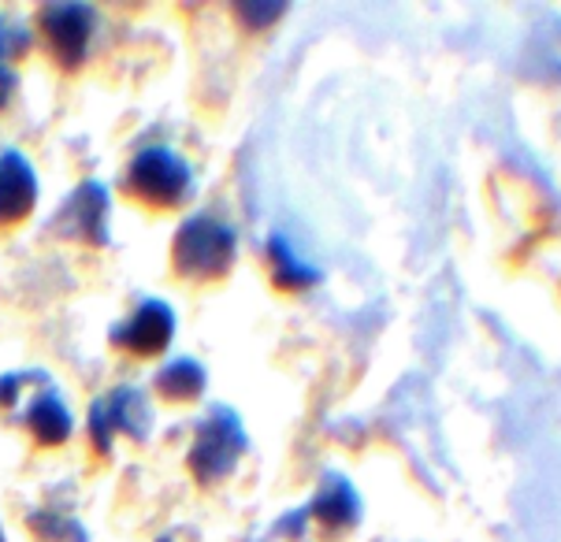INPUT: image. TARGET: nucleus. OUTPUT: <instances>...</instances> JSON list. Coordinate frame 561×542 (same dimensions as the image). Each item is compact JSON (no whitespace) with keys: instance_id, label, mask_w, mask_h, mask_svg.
<instances>
[{"instance_id":"f257e3e1","label":"nucleus","mask_w":561,"mask_h":542,"mask_svg":"<svg viewBox=\"0 0 561 542\" xmlns=\"http://www.w3.org/2000/svg\"><path fill=\"white\" fill-rule=\"evenodd\" d=\"M234 261V231L213 216H194L175 234V264L183 275H197V279H213L224 275Z\"/></svg>"},{"instance_id":"423d86ee","label":"nucleus","mask_w":561,"mask_h":542,"mask_svg":"<svg viewBox=\"0 0 561 542\" xmlns=\"http://www.w3.org/2000/svg\"><path fill=\"white\" fill-rule=\"evenodd\" d=\"M171 327H175V316H171L168 305L160 301H146L135 316H130L123 327H116V346L130 349V354H141V357H153L171 342Z\"/></svg>"},{"instance_id":"20e7f679","label":"nucleus","mask_w":561,"mask_h":542,"mask_svg":"<svg viewBox=\"0 0 561 542\" xmlns=\"http://www.w3.org/2000/svg\"><path fill=\"white\" fill-rule=\"evenodd\" d=\"M45 23V37H49V49L56 53L60 64H79L85 53V42H90L93 31V12L85 4H56L42 12Z\"/></svg>"},{"instance_id":"39448f33","label":"nucleus","mask_w":561,"mask_h":542,"mask_svg":"<svg viewBox=\"0 0 561 542\" xmlns=\"http://www.w3.org/2000/svg\"><path fill=\"white\" fill-rule=\"evenodd\" d=\"M116 427H123L127 435H146L149 427V405L146 397L138 394V390L123 387L116 390L112 397H104V402L93 405V442L101 446V450H108V439Z\"/></svg>"},{"instance_id":"f03ea898","label":"nucleus","mask_w":561,"mask_h":542,"mask_svg":"<svg viewBox=\"0 0 561 542\" xmlns=\"http://www.w3.org/2000/svg\"><path fill=\"white\" fill-rule=\"evenodd\" d=\"M127 189L146 205H179L190 194V168L168 146H149L130 164Z\"/></svg>"},{"instance_id":"ddd939ff","label":"nucleus","mask_w":561,"mask_h":542,"mask_svg":"<svg viewBox=\"0 0 561 542\" xmlns=\"http://www.w3.org/2000/svg\"><path fill=\"white\" fill-rule=\"evenodd\" d=\"M12 85H15L12 71H8V68H4V60H0V104L8 101V93H12Z\"/></svg>"},{"instance_id":"6e6552de","label":"nucleus","mask_w":561,"mask_h":542,"mask_svg":"<svg viewBox=\"0 0 561 542\" xmlns=\"http://www.w3.org/2000/svg\"><path fill=\"white\" fill-rule=\"evenodd\" d=\"M23 416H26V424H31V431L37 435V442H45V446H56L71 435L68 408H64V402L56 397V390H49V387H45L42 394L26 405Z\"/></svg>"},{"instance_id":"7ed1b4c3","label":"nucleus","mask_w":561,"mask_h":542,"mask_svg":"<svg viewBox=\"0 0 561 542\" xmlns=\"http://www.w3.org/2000/svg\"><path fill=\"white\" fill-rule=\"evenodd\" d=\"M242 450H245V435H242V424L234 420V413L213 408L208 424H202V431H197L194 453H190V469L202 475V480H220V475L234 469Z\"/></svg>"},{"instance_id":"f8f14e48","label":"nucleus","mask_w":561,"mask_h":542,"mask_svg":"<svg viewBox=\"0 0 561 542\" xmlns=\"http://www.w3.org/2000/svg\"><path fill=\"white\" fill-rule=\"evenodd\" d=\"M272 256H275V264H279V279L287 282V287H301V282L312 279V268H309V264L294 261L290 245L283 242V238H275V242H272Z\"/></svg>"},{"instance_id":"0eeeda50","label":"nucleus","mask_w":561,"mask_h":542,"mask_svg":"<svg viewBox=\"0 0 561 542\" xmlns=\"http://www.w3.org/2000/svg\"><path fill=\"white\" fill-rule=\"evenodd\" d=\"M37 197L34 168L26 164L23 153H4L0 157V223H15L23 216H31Z\"/></svg>"},{"instance_id":"1a4fd4ad","label":"nucleus","mask_w":561,"mask_h":542,"mask_svg":"<svg viewBox=\"0 0 561 542\" xmlns=\"http://www.w3.org/2000/svg\"><path fill=\"white\" fill-rule=\"evenodd\" d=\"M157 387H160V394L183 402V397H197V394H202L205 372L194 365V360H175V365H168L164 372L157 376Z\"/></svg>"},{"instance_id":"9d476101","label":"nucleus","mask_w":561,"mask_h":542,"mask_svg":"<svg viewBox=\"0 0 561 542\" xmlns=\"http://www.w3.org/2000/svg\"><path fill=\"white\" fill-rule=\"evenodd\" d=\"M104 208H108V194L98 186V183H85L71 201V212L79 216V231H85L93 242H101L104 231H101V220H104Z\"/></svg>"},{"instance_id":"4468645a","label":"nucleus","mask_w":561,"mask_h":542,"mask_svg":"<svg viewBox=\"0 0 561 542\" xmlns=\"http://www.w3.org/2000/svg\"><path fill=\"white\" fill-rule=\"evenodd\" d=\"M0 542H4V535H0Z\"/></svg>"},{"instance_id":"9b49d317","label":"nucleus","mask_w":561,"mask_h":542,"mask_svg":"<svg viewBox=\"0 0 561 542\" xmlns=\"http://www.w3.org/2000/svg\"><path fill=\"white\" fill-rule=\"evenodd\" d=\"M317 517L331 520V524H350L357 517V498L346 483H331V491L317 501Z\"/></svg>"}]
</instances>
